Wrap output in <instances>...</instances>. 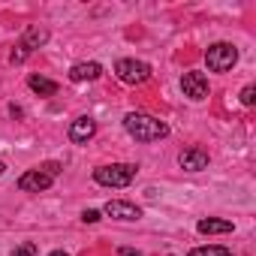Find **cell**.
I'll use <instances>...</instances> for the list:
<instances>
[{"label":"cell","instance_id":"1","mask_svg":"<svg viewBox=\"0 0 256 256\" xmlns=\"http://www.w3.org/2000/svg\"><path fill=\"white\" fill-rule=\"evenodd\" d=\"M124 130L130 133L136 142H157V139H166L169 136V126L154 118V114H145V112H130L124 118Z\"/></svg>","mask_w":256,"mask_h":256},{"label":"cell","instance_id":"2","mask_svg":"<svg viewBox=\"0 0 256 256\" xmlns=\"http://www.w3.org/2000/svg\"><path fill=\"white\" fill-rule=\"evenodd\" d=\"M136 172L139 169L133 163H112V166L94 169V181L102 184V187H126V184H133Z\"/></svg>","mask_w":256,"mask_h":256},{"label":"cell","instance_id":"3","mask_svg":"<svg viewBox=\"0 0 256 256\" xmlns=\"http://www.w3.org/2000/svg\"><path fill=\"white\" fill-rule=\"evenodd\" d=\"M205 64H208L211 72H229L238 64V48L232 42H214L205 52Z\"/></svg>","mask_w":256,"mask_h":256},{"label":"cell","instance_id":"4","mask_svg":"<svg viewBox=\"0 0 256 256\" xmlns=\"http://www.w3.org/2000/svg\"><path fill=\"white\" fill-rule=\"evenodd\" d=\"M114 76L124 82V84H142L151 78V66L145 60H133V58H124L114 64Z\"/></svg>","mask_w":256,"mask_h":256},{"label":"cell","instance_id":"5","mask_svg":"<svg viewBox=\"0 0 256 256\" xmlns=\"http://www.w3.org/2000/svg\"><path fill=\"white\" fill-rule=\"evenodd\" d=\"M181 90H184V96H190V100H208V76L205 72H184L181 76Z\"/></svg>","mask_w":256,"mask_h":256},{"label":"cell","instance_id":"6","mask_svg":"<svg viewBox=\"0 0 256 256\" xmlns=\"http://www.w3.org/2000/svg\"><path fill=\"white\" fill-rule=\"evenodd\" d=\"M52 175H46L42 169H30V172H24L22 178H18V190H24V193H42V190H48L52 187Z\"/></svg>","mask_w":256,"mask_h":256},{"label":"cell","instance_id":"7","mask_svg":"<svg viewBox=\"0 0 256 256\" xmlns=\"http://www.w3.org/2000/svg\"><path fill=\"white\" fill-rule=\"evenodd\" d=\"M94 133H96V120L88 118V114H82V118H76V120L70 124V142H76V145L90 142Z\"/></svg>","mask_w":256,"mask_h":256},{"label":"cell","instance_id":"8","mask_svg":"<svg viewBox=\"0 0 256 256\" xmlns=\"http://www.w3.org/2000/svg\"><path fill=\"white\" fill-rule=\"evenodd\" d=\"M102 214H108L114 220H139L142 217V208L133 205V202H124V199H112V202H106Z\"/></svg>","mask_w":256,"mask_h":256},{"label":"cell","instance_id":"9","mask_svg":"<svg viewBox=\"0 0 256 256\" xmlns=\"http://www.w3.org/2000/svg\"><path fill=\"white\" fill-rule=\"evenodd\" d=\"M178 166H181V169H187V172H202V169H208V154H205V151H199V148L181 151Z\"/></svg>","mask_w":256,"mask_h":256},{"label":"cell","instance_id":"10","mask_svg":"<svg viewBox=\"0 0 256 256\" xmlns=\"http://www.w3.org/2000/svg\"><path fill=\"white\" fill-rule=\"evenodd\" d=\"M100 76H102V66L96 60H82V64H76L70 70V78L72 82H96Z\"/></svg>","mask_w":256,"mask_h":256},{"label":"cell","instance_id":"11","mask_svg":"<svg viewBox=\"0 0 256 256\" xmlns=\"http://www.w3.org/2000/svg\"><path fill=\"white\" fill-rule=\"evenodd\" d=\"M202 235H220V232H232L235 229V223L232 220H217V217H208V220H199V226H196Z\"/></svg>","mask_w":256,"mask_h":256},{"label":"cell","instance_id":"12","mask_svg":"<svg viewBox=\"0 0 256 256\" xmlns=\"http://www.w3.org/2000/svg\"><path fill=\"white\" fill-rule=\"evenodd\" d=\"M28 88H30L34 94H40V96H54V94H58V82H52V78H46V76H30V78H28Z\"/></svg>","mask_w":256,"mask_h":256},{"label":"cell","instance_id":"13","mask_svg":"<svg viewBox=\"0 0 256 256\" xmlns=\"http://www.w3.org/2000/svg\"><path fill=\"white\" fill-rule=\"evenodd\" d=\"M42 42H48V30H42V28H28L24 30V36H22V48H40Z\"/></svg>","mask_w":256,"mask_h":256},{"label":"cell","instance_id":"14","mask_svg":"<svg viewBox=\"0 0 256 256\" xmlns=\"http://www.w3.org/2000/svg\"><path fill=\"white\" fill-rule=\"evenodd\" d=\"M190 256H232V250H226L220 244H208V247H193Z\"/></svg>","mask_w":256,"mask_h":256},{"label":"cell","instance_id":"15","mask_svg":"<svg viewBox=\"0 0 256 256\" xmlns=\"http://www.w3.org/2000/svg\"><path fill=\"white\" fill-rule=\"evenodd\" d=\"M241 102H244V106H253V102H256V88H253V84H247V88L241 90Z\"/></svg>","mask_w":256,"mask_h":256},{"label":"cell","instance_id":"16","mask_svg":"<svg viewBox=\"0 0 256 256\" xmlns=\"http://www.w3.org/2000/svg\"><path fill=\"white\" fill-rule=\"evenodd\" d=\"M12 256H36V244H30V241H28V244L16 247V250H12Z\"/></svg>","mask_w":256,"mask_h":256},{"label":"cell","instance_id":"17","mask_svg":"<svg viewBox=\"0 0 256 256\" xmlns=\"http://www.w3.org/2000/svg\"><path fill=\"white\" fill-rule=\"evenodd\" d=\"M82 220H84V223H100V220H102V214H100V211H94V208H88V211L82 214Z\"/></svg>","mask_w":256,"mask_h":256},{"label":"cell","instance_id":"18","mask_svg":"<svg viewBox=\"0 0 256 256\" xmlns=\"http://www.w3.org/2000/svg\"><path fill=\"white\" fill-rule=\"evenodd\" d=\"M24 58H28V48H22V46H18V48H16L12 54H10V60H12V64H22Z\"/></svg>","mask_w":256,"mask_h":256},{"label":"cell","instance_id":"19","mask_svg":"<svg viewBox=\"0 0 256 256\" xmlns=\"http://www.w3.org/2000/svg\"><path fill=\"white\" fill-rule=\"evenodd\" d=\"M118 256H139V250H130V247H124V250H120Z\"/></svg>","mask_w":256,"mask_h":256},{"label":"cell","instance_id":"20","mask_svg":"<svg viewBox=\"0 0 256 256\" xmlns=\"http://www.w3.org/2000/svg\"><path fill=\"white\" fill-rule=\"evenodd\" d=\"M48 256H70L66 250H54V253H48Z\"/></svg>","mask_w":256,"mask_h":256},{"label":"cell","instance_id":"21","mask_svg":"<svg viewBox=\"0 0 256 256\" xmlns=\"http://www.w3.org/2000/svg\"><path fill=\"white\" fill-rule=\"evenodd\" d=\"M4 169H6V166H4V163H0V175H4Z\"/></svg>","mask_w":256,"mask_h":256}]
</instances>
